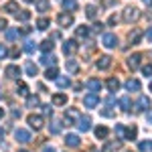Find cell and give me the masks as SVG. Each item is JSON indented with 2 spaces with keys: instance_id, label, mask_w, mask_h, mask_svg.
<instances>
[{
  "instance_id": "cell-1",
  "label": "cell",
  "mask_w": 152,
  "mask_h": 152,
  "mask_svg": "<svg viewBox=\"0 0 152 152\" xmlns=\"http://www.w3.org/2000/svg\"><path fill=\"white\" fill-rule=\"evenodd\" d=\"M140 18V10L138 8H134V6H130L124 10V20L126 23H134V20H138Z\"/></svg>"
},
{
  "instance_id": "cell-2",
  "label": "cell",
  "mask_w": 152,
  "mask_h": 152,
  "mask_svg": "<svg viewBox=\"0 0 152 152\" xmlns=\"http://www.w3.org/2000/svg\"><path fill=\"white\" fill-rule=\"evenodd\" d=\"M79 110L77 107H67V112H65V120H67V124H75V122H79Z\"/></svg>"
},
{
  "instance_id": "cell-3",
  "label": "cell",
  "mask_w": 152,
  "mask_h": 152,
  "mask_svg": "<svg viewBox=\"0 0 152 152\" xmlns=\"http://www.w3.org/2000/svg\"><path fill=\"white\" fill-rule=\"evenodd\" d=\"M102 43H104L105 49H114L118 45V37L114 35V33H105V35L102 37Z\"/></svg>"
},
{
  "instance_id": "cell-4",
  "label": "cell",
  "mask_w": 152,
  "mask_h": 152,
  "mask_svg": "<svg viewBox=\"0 0 152 152\" xmlns=\"http://www.w3.org/2000/svg\"><path fill=\"white\" fill-rule=\"evenodd\" d=\"M14 138L20 142V144H26V142H31V132H28V130L18 128L16 132H14Z\"/></svg>"
},
{
  "instance_id": "cell-5",
  "label": "cell",
  "mask_w": 152,
  "mask_h": 152,
  "mask_svg": "<svg viewBox=\"0 0 152 152\" xmlns=\"http://www.w3.org/2000/svg\"><path fill=\"white\" fill-rule=\"evenodd\" d=\"M97 104H99L97 94H87L85 97H83V105H85V107H95Z\"/></svg>"
},
{
  "instance_id": "cell-6",
  "label": "cell",
  "mask_w": 152,
  "mask_h": 152,
  "mask_svg": "<svg viewBox=\"0 0 152 152\" xmlns=\"http://www.w3.org/2000/svg\"><path fill=\"white\" fill-rule=\"evenodd\" d=\"M77 49H79V45H77L75 41H65V43H63V53H65V55H73Z\"/></svg>"
},
{
  "instance_id": "cell-7",
  "label": "cell",
  "mask_w": 152,
  "mask_h": 152,
  "mask_svg": "<svg viewBox=\"0 0 152 152\" xmlns=\"http://www.w3.org/2000/svg\"><path fill=\"white\" fill-rule=\"evenodd\" d=\"M28 124H31V128L41 130V128H43V118L37 116V114H31V116H28Z\"/></svg>"
},
{
  "instance_id": "cell-8",
  "label": "cell",
  "mask_w": 152,
  "mask_h": 152,
  "mask_svg": "<svg viewBox=\"0 0 152 152\" xmlns=\"http://www.w3.org/2000/svg\"><path fill=\"white\" fill-rule=\"evenodd\" d=\"M57 23L61 24V26H71V24H73V16L67 14V12H63V14L57 16Z\"/></svg>"
},
{
  "instance_id": "cell-9",
  "label": "cell",
  "mask_w": 152,
  "mask_h": 152,
  "mask_svg": "<svg viewBox=\"0 0 152 152\" xmlns=\"http://www.w3.org/2000/svg\"><path fill=\"white\" fill-rule=\"evenodd\" d=\"M140 59H142L140 53H134V55H130V57H128V67H130V69H138V65H140Z\"/></svg>"
},
{
  "instance_id": "cell-10",
  "label": "cell",
  "mask_w": 152,
  "mask_h": 152,
  "mask_svg": "<svg viewBox=\"0 0 152 152\" xmlns=\"http://www.w3.org/2000/svg\"><path fill=\"white\" fill-rule=\"evenodd\" d=\"M110 65H112V57H107V55L99 57V59H97V63H95V67H97V69H107Z\"/></svg>"
},
{
  "instance_id": "cell-11",
  "label": "cell",
  "mask_w": 152,
  "mask_h": 152,
  "mask_svg": "<svg viewBox=\"0 0 152 152\" xmlns=\"http://www.w3.org/2000/svg\"><path fill=\"white\" fill-rule=\"evenodd\" d=\"M77 128L81 130V132H87V130L91 128V120H89V118L85 116V118H79V122H77Z\"/></svg>"
},
{
  "instance_id": "cell-12",
  "label": "cell",
  "mask_w": 152,
  "mask_h": 152,
  "mask_svg": "<svg viewBox=\"0 0 152 152\" xmlns=\"http://www.w3.org/2000/svg\"><path fill=\"white\" fill-rule=\"evenodd\" d=\"M51 102H53V105H67V95L65 94H55L51 97Z\"/></svg>"
},
{
  "instance_id": "cell-13",
  "label": "cell",
  "mask_w": 152,
  "mask_h": 152,
  "mask_svg": "<svg viewBox=\"0 0 152 152\" xmlns=\"http://www.w3.org/2000/svg\"><path fill=\"white\" fill-rule=\"evenodd\" d=\"M65 144H67V146H71V148H77V146H79V136H77V134H67Z\"/></svg>"
},
{
  "instance_id": "cell-14",
  "label": "cell",
  "mask_w": 152,
  "mask_h": 152,
  "mask_svg": "<svg viewBox=\"0 0 152 152\" xmlns=\"http://www.w3.org/2000/svg\"><path fill=\"white\" fill-rule=\"evenodd\" d=\"M150 107V99L146 97V95H142L140 99H138V104H136V110L138 112H144V110H148Z\"/></svg>"
},
{
  "instance_id": "cell-15",
  "label": "cell",
  "mask_w": 152,
  "mask_h": 152,
  "mask_svg": "<svg viewBox=\"0 0 152 152\" xmlns=\"http://www.w3.org/2000/svg\"><path fill=\"white\" fill-rule=\"evenodd\" d=\"M4 73H6V77L14 79V77H18V75H20V69H18L16 65H8V67L4 69Z\"/></svg>"
},
{
  "instance_id": "cell-16",
  "label": "cell",
  "mask_w": 152,
  "mask_h": 152,
  "mask_svg": "<svg viewBox=\"0 0 152 152\" xmlns=\"http://www.w3.org/2000/svg\"><path fill=\"white\" fill-rule=\"evenodd\" d=\"M140 81H138V79H128V81H126V89H128V91H140Z\"/></svg>"
},
{
  "instance_id": "cell-17",
  "label": "cell",
  "mask_w": 152,
  "mask_h": 152,
  "mask_svg": "<svg viewBox=\"0 0 152 152\" xmlns=\"http://www.w3.org/2000/svg\"><path fill=\"white\" fill-rule=\"evenodd\" d=\"M140 39H142V31L140 28H134V31L130 33V43H132V45H138Z\"/></svg>"
},
{
  "instance_id": "cell-18",
  "label": "cell",
  "mask_w": 152,
  "mask_h": 152,
  "mask_svg": "<svg viewBox=\"0 0 152 152\" xmlns=\"http://www.w3.org/2000/svg\"><path fill=\"white\" fill-rule=\"evenodd\" d=\"M87 87H89L94 94H97V91L102 89V81H99V79H89V81H87Z\"/></svg>"
},
{
  "instance_id": "cell-19",
  "label": "cell",
  "mask_w": 152,
  "mask_h": 152,
  "mask_svg": "<svg viewBox=\"0 0 152 152\" xmlns=\"http://www.w3.org/2000/svg\"><path fill=\"white\" fill-rule=\"evenodd\" d=\"M51 8V2L49 0H37V10L39 12H47Z\"/></svg>"
},
{
  "instance_id": "cell-20",
  "label": "cell",
  "mask_w": 152,
  "mask_h": 152,
  "mask_svg": "<svg viewBox=\"0 0 152 152\" xmlns=\"http://www.w3.org/2000/svg\"><path fill=\"white\" fill-rule=\"evenodd\" d=\"M107 134H110V130L105 128V126H97V128H95V136H97L99 140H104V138H107Z\"/></svg>"
},
{
  "instance_id": "cell-21",
  "label": "cell",
  "mask_w": 152,
  "mask_h": 152,
  "mask_svg": "<svg viewBox=\"0 0 152 152\" xmlns=\"http://www.w3.org/2000/svg\"><path fill=\"white\" fill-rule=\"evenodd\" d=\"M53 49H55V43H53L51 39H47V41L41 43V51H43V53H49V51H53Z\"/></svg>"
},
{
  "instance_id": "cell-22",
  "label": "cell",
  "mask_w": 152,
  "mask_h": 152,
  "mask_svg": "<svg viewBox=\"0 0 152 152\" xmlns=\"http://www.w3.org/2000/svg\"><path fill=\"white\" fill-rule=\"evenodd\" d=\"M107 89H110V91H118V89H120V81H118L116 77H110V79H107Z\"/></svg>"
},
{
  "instance_id": "cell-23",
  "label": "cell",
  "mask_w": 152,
  "mask_h": 152,
  "mask_svg": "<svg viewBox=\"0 0 152 152\" xmlns=\"http://www.w3.org/2000/svg\"><path fill=\"white\" fill-rule=\"evenodd\" d=\"M122 148V142L118 140V142H107L105 144V152H114V150H120Z\"/></svg>"
},
{
  "instance_id": "cell-24",
  "label": "cell",
  "mask_w": 152,
  "mask_h": 152,
  "mask_svg": "<svg viewBox=\"0 0 152 152\" xmlns=\"http://www.w3.org/2000/svg\"><path fill=\"white\" fill-rule=\"evenodd\" d=\"M136 134H138V130H136V126H132V128H128L124 132V138H126V140H134Z\"/></svg>"
},
{
  "instance_id": "cell-25",
  "label": "cell",
  "mask_w": 152,
  "mask_h": 152,
  "mask_svg": "<svg viewBox=\"0 0 152 152\" xmlns=\"http://www.w3.org/2000/svg\"><path fill=\"white\" fill-rule=\"evenodd\" d=\"M45 77H47V79H57V77H59V75H57V67L51 65V67L45 71Z\"/></svg>"
},
{
  "instance_id": "cell-26",
  "label": "cell",
  "mask_w": 152,
  "mask_h": 152,
  "mask_svg": "<svg viewBox=\"0 0 152 152\" xmlns=\"http://www.w3.org/2000/svg\"><path fill=\"white\" fill-rule=\"evenodd\" d=\"M4 10L10 12V14H14V12L18 10V4H16L14 0H10V2H6V4H4Z\"/></svg>"
},
{
  "instance_id": "cell-27",
  "label": "cell",
  "mask_w": 152,
  "mask_h": 152,
  "mask_svg": "<svg viewBox=\"0 0 152 152\" xmlns=\"http://www.w3.org/2000/svg\"><path fill=\"white\" fill-rule=\"evenodd\" d=\"M24 71H26V73H28L31 77H35L37 73H39V69H37L35 63H26V65H24Z\"/></svg>"
},
{
  "instance_id": "cell-28",
  "label": "cell",
  "mask_w": 152,
  "mask_h": 152,
  "mask_svg": "<svg viewBox=\"0 0 152 152\" xmlns=\"http://www.w3.org/2000/svg\"><path fill=\"white\" fill-rule=\"evenodd\" d=\"M26 105H28V107H37V105H41V99H39L37 95H28V97H26Z\"/></svg>"
},
{
  "instance_id": "cell-29",
  "label": "cell",
  "mask_w": 152,
  "mask_h": 152,
  "mask_svg": "<svg viewBox=\"0 0 152 152\" xmlns=\"http://www.w3.org/2000/svg\"><path fill=\"white\" fill-rule=\"evenodd\" d=\"M65 67H67V71H69V73H77V69H79V65H77L73 59H69V61L65 63Z\"/></svg>"
},
{
  "instance_id": "cell-30",
  "label": "cell",
  "mask_w": 152,
  "mask_h": 152,
  "mask_svg": "<svg viewBox=\"0 0 152 152\" xmlns=\"http://www.w3.org/2000/svg\"><path fill=\"white\" fill-rule=\"evenodd\" d=\"M55 81H57V85H59V87H61V89H63V87H69V85H71L69 77H57Z\"/></svg>"
},
{
  "instance_id": "cell-31",
  "label": "cell",
  "mask_w": 152,
  "mask_h": 152,
  "mask_svg": "<svg viewBox=\"0 0 152 152\" xmlns=\"http://www.w3.org/2000/svg\"><path fill=\"white\" fill-rule=\"evenodd\" d=\"M41 63H43V65H55V57L45 53V55H43V59H41Z\"/></svg>"
},
{
  "instance_id": "cell-32",
  "label": "cell",
  "mask_w": 152,
  "mask_h": 152,
  "mask_svg": "<svg viewBox=\"0 0 152 152\" xmlns=\"http://www.w3.org/2000/svg\"><path fill=\"white\" fill-rule=\"evenodd\" d=\"M140 150L142 152H152V140H144V142H140Z\"/></svg>"
},
{
  "instance_id": "cell-33",
  "label": "cell",
  "mask_w": 152,
  "mask_h": 152,
  "mask_svg": "<svg viewBox=\"0 0 152 152\" xmlns=\"http://www.w3.org/2000/svg\"><path fill=\"white\" fill-rule=\"evenodd\" d=\"M85 14H87V18H95L97 16V8L95 6H87L85 8Z\"/></svg>"
},
{
  "instance_id": "cell-34",
  "label": "cell",
  "mask_w": 152,
  "mask_h": 152,
  "mask_svg": "<svg viewBox=\"0 0 152 152\" xmlns=\"http://www.w3.org/2000/svg\"><path fill=\"white\" fill-rule=\"evenodd\" d=\"M49 18H39V20H37V26H39V28H41V31H45V28H49Z\"/></svg>"
},
{
  "instance_id": "cell-35",
  "label": "cell",
  "mask_w": 152,
  "mask_h": 152,
  "mask_svg": "<svg viewBox=\"0 0 152 152\" xmlns=\"http://www.w3.org/2000/svg\"><path fill=\"white\" fill-rule=\"evenodd\" d=\"M4 35H6L8 41H14V39L18 37V31H14V28H6V33H4Z\"/></svg>"
},
{
  "instance_id": "cell-36",
  "label": "cell",
  "mask_w": 152,
  "mask_h": 152,
  "mask_svg": "<svg viewBox=\"0 0 152 152\" xmlns=\"http://www.w3.org/2000/svg\"><path fill=\"white\" fill-rule=\"evenodd\" d=\"M63 6L69 8V10H77V2L75 0H63Z\"/></svg>"
},
{
  "instance_id": "cell-37",
  "label": "cell",
  "mask_w": 152,
  "mask_h": 152,
  "mask_svg": "<svg viewBox=\"0 0 152 152\" xmlns=\"http://www.w3.org/2000/svg\"><path fill=\"white\" fill-rule=\"evenodd\" d=\"M16 18H18V20H23V23H26V20L31 18V12H28V10H23V12H18V14H16Z\"/></svg>"
},
{
  "instance_id": "cell-38",
  "label": "cell",
  "mask_w": 152,
  "mask_h": 152,
  "mask_svg": "<svg viewBox=\"0 0 152 152\" xmlns=\"http://www.w3.org/2000/svg\"><path fill=\"white\" fill-rule=\"evenodd\" d=\"M87 35H89V28H87V26H79V28H77V37H79V39H85Z\"/></svg>"
},
{
  "instance_id": "cell-39",
  "label": "cell",
  "mask_w": 152,
  "mask_h": 152,
  "mask_svg": "<svg viewBox=\"0 0 152 152\" xmlns=\"http://www.w3.org/2000/svg\"><path fill=\"white\" fill-rule=\"evenodd\" d=\"M120 105H122V110H130V105H132L130 97H122V99H120Z\"/></svg>"
},
{
  "instance_id": "cell-40",
  "label": "cell",
  "mask_w": 152,
  "mask_h": 152,
  "mask_svg": "<svg viewBox=\"0 0 152 152\" xmlns=\"http://www.w3.org/2000/svg\"><path fill=\"white\" fill-rule=\"evenodd\" d=\"M24 51H26V53H35V43H33V41H26V43H24Z\"/></svg>"
},
{
  "instance_id": "cell-41",
  "label": "cell",
  "mask_w": 152,
  "mask_h": 152,
  "mask_svg": "<svg viewBox=\"0 0 152 152\" xmlns=\"http://www.w3.org/2000/svg\"><path fill=\"white\" fill-rule=\"evenodd\" d=\"M16 91H18L20 95H26V94H28V87H26L24 83H18V87H16Z\"/></svg>"
},
{
  "instance_id": "cell-42",
  "label": "cell",
  "mask_w": 152,
  "mask_h": 152,
  "mask_svg": "<svg viewBox=\"0 0 152 152\" xmlns=\"http://www.w3.org/2000/svg\"><path fill=\"white\" fill-rule=\"evenodd\" d=\"M51 132H53V134H59V132H61V124H59V122H53V126H51Z\"/></svg>"
},
{
  "instance_id": "cell-43",
  "label": "cell",
  "mask_w": 152,
  "mask_h": 152,
  "mask_svg": "<svg viewBox=\"0 0 152 152\" xmlns=\"http://www.w3.org/2000/svg\"><path fill=\"white\" fill-rule=\"evenodd\" d=\"M10 57H14V59L20 57V49H18V47H12L10 49Z\"/></svg>"
},
{
  "instance_id": "cell-44",
  "label": "cell",
  "mask_w": 152,
  "mask_h": 152,
  "mask_svg": "<svg viewBox=\"0 0 152 152\" xmlns=\"http://www.w3.org/2000/svg\"><path fill=\"white\" fill-rule=\"evenodd\" d=\"M124 132H126V130H124V126H122V124H118V126H116V134L124 138Z\"/></svg>"
},
{
  "instance_id": "cell-45",
  "label": "cell",
  "mask_w": 152,
  "mask_h": 152,
  "mask_svg": "<svg viewBox=\"0 0 152 152\" xmlns=\"http://www.w3.org/2000/svg\"><path fill=\"white\" fill-rule=\"evenodd\" d=\"M142 73L148 77V75H152V65H146V67H142Z\"/></svg>"
},
{
  "instance_id": "cell-46",
  "label": "cell",
  "mask_w": 152,
  "mask_h": 152,
  "mask_svg": "<svg viewBox=\"0 0 152 152\" xmlns=\"http://www.w3.org/2000/svg\"><path fill=\"white\" fill-rule=\"evenodd\" d=\"M116 23H118V16H116V14H112V16L107 18V24H110V26H114Z\"/></svg>"
},
{
  "instance_id": "cell-47",
  "label": "cell",
  "mask_w": 152,
  "mask_h": 152,
  "mask_svg": "<svg viewBox=\"0 0 152 152\" xmlns=\"http://www.w3.org/2000/svg\"><path fill=\"white\" fill-rule=\"evenodd\" d=\"M6 55H8V51H6V47H4V45H0V59H4Z\"/></svg>"
},
{
  "instance_id": "cell-48",
  "label": "cell",
  "mask_w": 152,
  "mask_h": 152,
  "mask_svg": "<svg viewBox=\"0 0 152 152\" xmlns=\"http://www.w3.org/2000/svg\"><path fill=\"white\" fill-rule=\"evenodd\" d=\"M20 33H23V35H28V33H31V26H23Z\"/></svg>"
},
{
  "instance_id": "cell-49",
  "label": "cell",
  "mask_w": 152,
  "mask_h": 152,
  "mask_svg": "<svg viewBox=\"0 0 152 152\" xmlns=\"http://www.w3.org/2000/svg\"><path fill=\"white\" fill-rule=\"evenodd\" d=\"M43 107H45V114H47V116H51V114H53V110H51V105H43Z\"/></svg>"
},
{
  "instance_id": "cell-50",
  "label": "cell",
  "mask_w": 152,
  "mask_h": 152,
  "mask_svg": "<svg viewBox=\"0 0 152 152\" xmlns=\"http://www.w3.org/2000/svg\"><path fill=\"white\" fill-rule=\"evenodd\" d=\"M146 39L152 43V28H148V31H146Z\"/></svg>"
},
{
  "instance_id": "cell-51",
  "label": "cell",
  "mask_w": 152,
  "mask_h": 152,
  "mask_svg": "<svg viewBox=\"0 0 152 152\" xmlns=\"http://www.w3.org/2000/svg\"><path fill=\"white\" fill-rule=\"evenodd\" d=\"M102 114H104V116H114V112H112V110H104Z\"/></svg>"
},
{
  "instance_id": "cell-52",
  "label": "cell",
  "mask_w": 152,
  "mask_h": 152,
  "mask_svg": "<svg viewBox=\"0 0 152 152\" xmlns=\"http://www.w3.org/2000/svg\"><path fill=\"white\" fill-rule=\"evenodd\" d=\"M2 28H6V20H4V18H0V31H2Z\"/></svg>"
},
{
  "instance_id": "cell-53",
  "label": "cell",
  "mask_w": 152,
  "mask_h": 152,
  "mask_svg": "<svg viewBox=\"0 0 152 152\" xmlns=\"http://www.w3.org/2000/svg\"><path fill=\"white\" fill-rule=\"evenodd\" d=\"M43 152H55V150H53L51 146H47V148H45V150H43Z\"/></svg>"
},
{
  "instance_id": "cell-54",
  "label": "cell",
  "mask_w": 152,
  "mask_h": 152,
  "mask_svg": "<svg viewBox=\"0 0 152 152\" xmlns=\"http://www.w3.org/2000/svg\"><path fill=\"white\" fill-rule=\"evenodd\" d=\"M146 118H148V122L152 124V112H148V116H146Z\"/></svg>"
},
{
  "instance_id": "cell-55",
  "label": "cell",
  "mask_w": 152,
  "mask_h": 152,
  "mask_svg": "<svg viewBox=\"0 0 152 152\" xmlns=\"http://www.w3.org/2000/svg\"><path fill=\"white\" fill-rule=\"evenodd\" d=\"M2 136H4V132H2V128H0V142H2Z\"/></svg>"
},
{
  "instance_id": "cell-56",
  "label": "cell",
  "mask_w": 152,
  "mask_h": 152,
  "mask_svg": "<svg viewBox=\"0 0 152 152\" xmlns=\"http://www.w3.org/2000/svg\"><path fill=\"white\" fill-rule=\"evenodd\" d=\"M2 116H4V110H2V107H0V118H2Z\"/></svg>"
},
{
  "instance_id": "cell-57",
  "label": "cell",
  "mask_w": 152,
  "mask_h": 152,
  "mask_svg": "<svg viewBox=\"0 0 152 152\" xmlns=\"http://www.w3.org/2000/svg\"><path fill=\"white\" fill-rule=\"evenodd\" d=\"M144 4H152V0H144Z\"/></svg>"
},
{
  "instance_id": "cell-58",
  "label": "cell",
  "mask_w": 152,
  "mask_h": 152,
  "mask_svg": "<svg viewBox=\"0 0 152 152\" xmlns=\"http://www.w3.org/2000/svg\"><path fill=\"white\" fill-rule=\"evenodd\" d=\"M150 91H152V81H150Z\"/></svg>"
},
{
  "instance_id": "cell-59",
  "label": "cell",
  "mask_w": 152,
  "mask_h": 152,
  "mask_svg": "<svg viewBox=\"0 0 152 152\" xmlns=\"http://www.w3.org/2000/svg\"><path fill=\"white\" fill-rule=\"evenodd\" d=\"M24 2H33V0H24Z\"/></svg>"
},
{
  "instance_id": "cell-60",
  "label": "cell",
  "mask_w": 152,
  "mask_h": 152,
  "mask_svg": "<svg viewBox=\"0 0 152 152\" xmlns=\"http://www.w3.org/2000/svg\"><path fill=\"white\" fill-rule=\"evenodd\" d=\"M20 152H26V150H20Z\"/></svg>"
},
{
  "instance_id": "cell-61",
  "label": "cell",
  "mask_w": 152,
  "mask_h": 152,
  "mask_svg": "<svg viewBox=\"0 0 152 152\" xmlns=\"http://www.w3.org/2000/svg\"><path fill=\"white\" fill-rule=\"evenodd\" d=\"M94 152H97V150H94Z\"/></svg>"
}]
</instances>
